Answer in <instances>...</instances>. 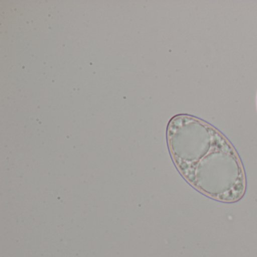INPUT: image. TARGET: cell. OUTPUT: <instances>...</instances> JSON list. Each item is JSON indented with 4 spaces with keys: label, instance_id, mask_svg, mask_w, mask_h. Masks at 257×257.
Returning <instances> with one entry per match:
<instances>
[{
    "label": "cell",
    "instance_id": "cell-1",
    "mask_svg": "<svg viewBox=\"0 0 257 257\" xmlns=\"http://www.w3.org/2000/svg\"><path fill=\"white\" fill-rule=\"evenodd\" d=\"M167 142L184 180L205 196L234 203L244 196L246 179L238 153L229 140L207 121L188 114L171 118Z\"/></svg>",
    "mask_w": 257,
    "mask_h": 257
}]
</instances>
